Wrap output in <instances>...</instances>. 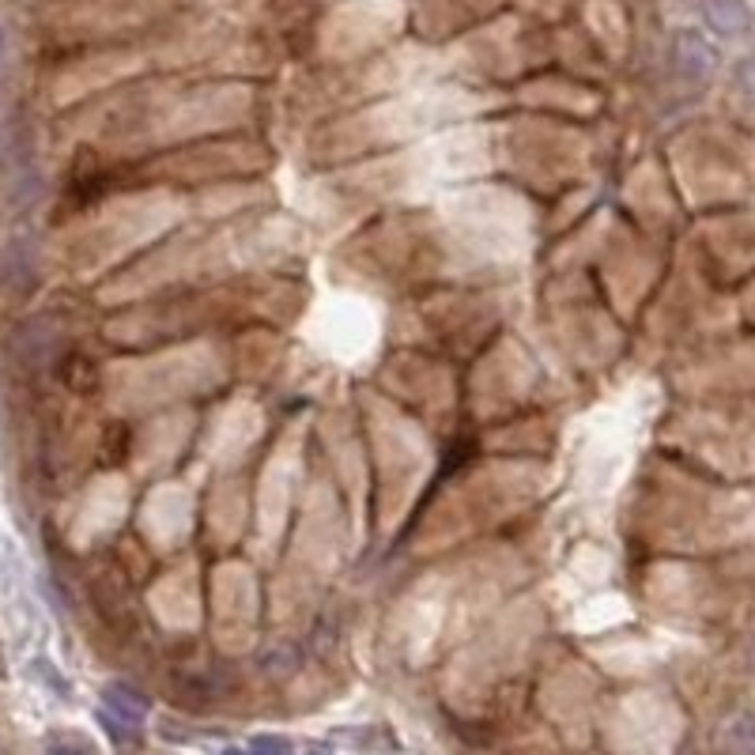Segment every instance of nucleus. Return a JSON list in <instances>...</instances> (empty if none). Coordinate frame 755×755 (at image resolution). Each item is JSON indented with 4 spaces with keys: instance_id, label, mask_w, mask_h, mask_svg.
<instances>
[{
    "instance_id": "f257e3e1",
    "label": "nucleus",
    "mask_w": 755,
    "mask_h": 755,
    "mask_svg": "<svg viewBox=\"0 0 755 755\" xmlns=\"http://www.w3.org/2000/svg\"><path fill=\"white\" fill-rule=\"evenodd\" d=\"M103 703L113 718H121V726H141V721L147 718V707H152V703H147L141 692H133L129 684L103 687Z\"/></svg>"
},
{
    "instance_id": "f03ea898",
    "label": "nucleus",
    "mask_w": 755,
    "mask_h": 755,
    "mask_svg": "<svg viewBox=\"0 0 755 755\" xmlns=\"http://www.w3.org/2000/svg\"><path fill=\"white\" fill-rule=\"evenodd\" d=\"M726 748L733 755H748L752 752V733H748V718H736L733 729L726 733Z\"/></svg>"
},
{
    "instance_id": "7ed1b4c3",
    "label": "nucleus",
    "mask_w": 755,
    "mask_h": 755,
    "mask_svg": "<svg viewBox=\"0 0 755 755\" xmlns=\"http://www.w3.org/2000/svg\"><path fill=\"white\" fill-rule=\"evenodd\" d=\"M250 755H291V744H287L284 736L261 733V736H253V741H250Z\"/></svg>"
},
{
    "instance_id": "20e7f679",
    "label": "nucleus",
    "mask_w": 755,
    "mask_h": 755,
    "mask_svg": "<svg viewBox=\"0 0 755 755\" xmlns=\"http://www.w3.org/2000/svg\"><path fill=\"white\" fill-rule=\"evenodd\" d=\"M46 755H87L84 748H76V744H53Z\"/></svg>"
},
{
    "instance_id": "39448f33",
    "label": "nucleus",
    "mask_w": 755,
    "mask_h": 755,
    "mask_svg": "<svg viewBox=\"0 0 755 755\" xmlns=\"http://www.w3.org/2000/svg\"><path fill=\"white\" fill-rule=\"evenodd\" d=\"M0 64H4V31H0Z\"/></svg>"
},
{
    "instance_id": "423d86ee",
    "label": "nucleus",
    "mask_w": 755,
    "mask_h": 755,
    "mask_svg": "<svg viewBox=\"0 0 755 755\" xmlns=\"http://www.w3.org/2000/svg\"><path fill=\"white\" fill-rule=\"evenodd\" d=\"M224 755H250V752H242V748H224Z\"/></svg>"
},
{
    "instance_id": "0eeeda50",
    "label": "nucleus",
    "mask_w": 755,
    "mask_h": 755,
    "mask_svg": "<svg viewBox=\"0 0 755 755\" xmlns=\"http://www.w3.org/2000/svg\"><path fill=\"white\" fill-rule=\"evenodd\" d=\"M310 755H322V752H310Z\"/></svg>"
}]
</instances>
